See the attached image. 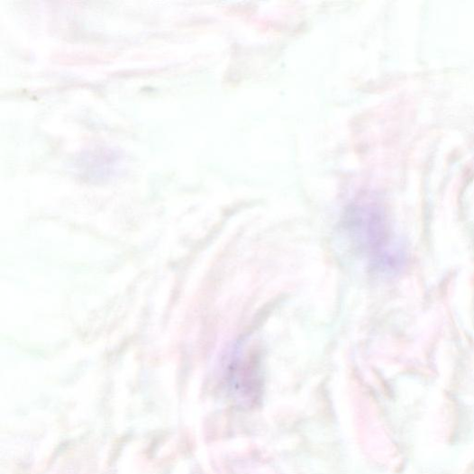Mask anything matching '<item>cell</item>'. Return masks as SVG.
Here are the masks:
<instances>
[{"label": "cell", "mask_w": 474, "mask_h": 474, "mask_svg": "<svg viewBox=\"0 0 474 474\" xmlns=\"http://www.w3.org/2000/svg\"><path fill=\"white\" fill-rule=\"evenodd\" d=\"M347 228L356 247L378 267H392L398 249L384 212L371 203L354 205L348 213Z\"/></svg>", "instance_id": "1"}]
</instances>
